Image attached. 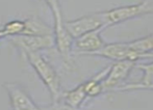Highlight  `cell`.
<instances>
[{"label":"cell","mask_w":153,"mask_h":110,"mask_svg":"<svg viewBox=\"0 0 153 110\" xmlns=\"http://www.w3.org/2000/svg\"><path fill=\"white\" fill-rule=\"evenodd\" d=\"M29 64L33 68L40 80L45 84L51 96L52 102H57L62 97L61 78L52 64L46 59L40 52L24 53Z\"/></svg>","instance_id":"obj_1"},{"label":"cell","mask_w":153,"mask_h":110,"mask_svg":"<svg viewBox=\"0 0 153 110\" xmlns=\"http://www.w3.org/2000/svg\"><path fill=\"white\" fill-rule=\"evenodd\" d=\"M153 15V0H143L139 3L123 5L104 10L105 25L111 27L131 19Z\"/></svg>","instance_id":"obj_2"},{"label":"cell","mask_w":153,"mask_h":110,"mask_svg":"<svg viewBox=\"0 0 153 110\" xmlns=\"http://www.w3.org/2000/svg\"><path fill=\"white\" fill-rule=\"evenodd\" d=\"M89 56H99V57H104L114 61L129 60V61L137 62L140 59L153 58V53L137 52L129 46L128 43H111V44L106 43L103 48L92 53Z\"/></svg>","instance_id":"obj_3"},{"label":"cell","mask_w":153,"mask_h":110,"mask_svg":"<svg viewBox=\"0 0 153 110\" xmlns=\"http://www.w3.org/2000/svg\"><path fill=\"white\" fill-rule=\"evenodd\" d=\"M65 24L74 40L94 30L106 29L104 12H97L85 15L74 20L66 21Z\"/></svg>","instance_id":"obj_4"},{"label":"cell","mask_w":153,"mask_h":110,"mask_svg":"<svg viewBox=\"0 0 153 110\" xmlns=\"http://www.w3.org/2000/svg\"><path fill=\"white\" fill-rule=\"evenodd\" d=\"M54 22V38H55V48L57 49L59 53L67 64H71L72 61V51L74 45V38L70 34L66 27V24L62 18V14L54 15L53 16Z\"/></svg>","instance_id":"obj_5"},{"label":"cell","mask_w":153,"mask_h":110,"mask_svg":"<svg viewBox=\"0 0 153 110\" xmlns=\"http://www.w3.org/2000/svg\"><path fill=\"white\" fill-rule=\"evenodd\" d=\"M10 42L23 53L40 52L55 47L54 34L51 35H17L10 38Z\"/></svg>","instance_id":"obj_6"},{"label":"cell","mask_w":153,"mask_h":110,"mask_svg":"<svg viewBox=\"0 0 153 110\" xmlns=\"http://www.w3.org/2000/svg\"><path fill=\"white\" fill-rule=\"evenodd\" d=\"M7 92L12 110H42L24 88L18 82H5L3 84Z\"/></svg>","instance_id":"obj_7"},{"label":"cell","mask_w":153,"mask_h":110,"mask_svg":"<svg viewBox=\"0 0 153 110\" xmlns=\"http://www.w3.org/2000/svg\"><path fill=\"white\" fill-rule=\"evenodd\" d=\"M135 66L137 63L134 61H129V60H121V61L114 62L109 66L108 73L102 81L104 92L115 90L117 87H119L120 84L128 77L131 71L135 68Z\"/></svg>","instance_id":"obj_8"},{"label":"cell","mask_w":153,"mask_h":110,"mask_svg":"<svg viewBox=\"0 0 153 110\" xmlns=\"http://www.w3.org/2000/svg\"><path fill=\"white\" fill-rule=\"evenodd\" d=\"M103 29L94 30V31L88 32L83 35L74 40L73 49H75L79 55H88L100 50L105 46L106 42L103 40L101 32Z\"/></svg>","instance_id":"obj_9"},{"label":"cell","mask_w":153,"mask_h":110,"mask_svg":"<svg viewBox=\"0 0 153 110\" xmlns=\"http://www.w3.org/2000/svg\"><path fill=\"white\" fill-rule=\"evenodd\" d=\"M25 31L23 35H51L54 34L52 27L47 25L38 16H31L25 19Z\"/></svg>","instance_id":"obj_10"},{"label":"cell","mask_w":153,"mask_h":110,"mask_svg":"<svg viewBox=\"0 0 153 110\" xmlns=\"http://www.w3.org/2000/svg\"><path fill=\"white\" fill-rule=\"evenodd\" d=\"M87 98L88 94L85 92V85H83V83H81L72 89L62 92L61 100L70 106H72L73 108L78 109L83 104V102L87 100Z\"/></svg>","instance_id":"obj_11"},{"label":"cell","mask_w":153,"mask_h":110,"mask_svg":"<svg viewBox=\"0 0 153 110\" xmlns=\"http://www.w3.org/2000/svg\"><path fill=\"white\" fill-rule=\"evenodd\" d=\"M129 46L141 53H151L153 51V33L144 38L128 42Z\"/></svg>","instance_id":"obj_12"},{"label":"cell","mask_w":153,"mask_h":110,"mask_svg":"<svg viewBox=\"0 0 153 110\" xmlns=\"http://www.w3.org/2000/svg\"><path fill=\"white\" fill-rule=\"evenodd\" d=\"M3 31L5 32L7 38L17 35H23L25 31V22L24 20H12L4 24Z\"/></svg>","instance_id":"obj_13"},{"label":"cell","mask_w":153,"mask_h":110,"mask_svg":"<svg viewBox=\"0 0 153 110\" xmlns=\"http://www.w3.org/2000/svg\"><path fill=\"white\" fill-rule=\"evenodd\" d=\"M135 68L143 72V77L140 82L143 84L153 83V61L150 63H139Z\"/></svg>","instance_id":"obj_14"},{"label":"cell","mask_w":153,"mask_h":110,"mask_svg":"<svg viewBox=\"0 0 153 110\" xmlns=\"http://www.w3.org/2000/svg\"><path fill=\"white\" fill-rule=\"evenodd\" d=\"M139 89L153 90V83L143 84L141 82H137V83L125 84V85H120L115 90L116 92H130V90H139Z\"/></svg>","instance_id":"obj_15"},{"label":"cell","mask_w":153,"mask_h":110,"mask_svg":"<svg viewBox=\"0 0 153 110\" xmlns=\"http://www.w3.org/2000/svg\"><path fill=\"white\" fill-rule=\"evenodd\" d=\"M42 110H78V109L73 108L72 106L65 103L62 100H59L57 102H51L50 105L42 106Z\"/></svg>","instance_id":"obj_16"},{"label":"cell","mask_w":153,"mask_h":110,"mask_svg":"<svg viewBox=\"0 0 153 110\" xmlns=\"http://www.w3.org/2000/svg\"><path fill=\"white\" fill-rule=\"evenodd\" d=\"M4 38H7V36H6L5 32L3 31V29H0V40H2Z\"/></svg>","instance_id":"obj_17"},{"label":"cell","mask_w":153,"mask_h":110,"mask_svg":"<svg viewBox=\"0 0 153 110\" xmlns=\"http://www.w3.org/2000/svg\"><path fill=\"white\" fill-rule=\"evenodd\" d=\"M42 1H45V0H42Z\"/></svg>","instance_id":"obj_18"}]
</instances>
